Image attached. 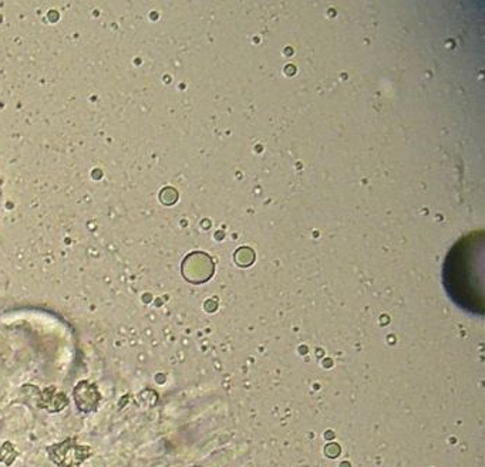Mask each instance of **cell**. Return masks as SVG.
Here are the masks:
<instances>
[{"label": "cell", "instance_id": "cell-1", "mask_svg": "<svg viewBox=\"0 0 485 467\" xmlns=\"http://www.w3.org/2000/svg\"><path fill=\"white\" fill-rule=\"evenodd\" d=\"M83 450H86L85 447H75L74 444H61L60 447H57V454H60V457L57 459V463L66 466V467H75L80 461L85 459L83 456Z\"/></svg>", "mask_w": 485, "mask_h": 467}]
</instances>
